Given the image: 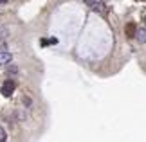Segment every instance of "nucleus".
<instances>
[{"instance_id": "f257e3e1", "label": "nucleus", "mask_w": 146, "mask_h": 142, "mask_svg": "<svg viewBox=\"0 0 146 142\" xmlns=\"http://www.w3.org/2000/svg\"><path fill=\"white\" fill-rule=\"evenodd\" d=\"M15 88H16V85L13 79H7V81H4V85L0 87V94L4 95V97H11L15 92Z\"/></svg>"}, {"instance_id": "f03ea898", "label": "nucleus", "mask_w": 146, "mask_h": 142, "mask_svg": "<svg viewBox=\"0 0 146 142\" xmlns=\"http://www.w3.org/2000/svg\"><path fill=\"white\" fill-rule=\"evenodd\" d=\"M11 59H13L11 52H7V50H0V67L9 65V63H11Z\"/></svg>"}, {"instance_id": "7ed1b4c3", "label": "nucleus", "mask_w": 146, "mask_h": 142, "mask_svg": "<svg viewBox=\"0 0 146 142\" xmlns=\"http://www.w3.org/2000/svg\"><path fill=\"white\" fill-rule=\"evenodd\" d=\"M135 31H137V27H135V24H133V22H130V24L125 27V32H126L128 38H133V36H135Z\"/></svg>"}, {"instance_id": "20e7f679", "label": "nucleus", "mask_w": 146, "mask_h": 142, "mask_svg": "<svg viewBox=\"0 0 146 142\" xmlns=\"http://www.w3.org/2000/svg\"><path fill=\"white\" fill-rule=\"evenodd\" d=\"M135 38H137L141 43H146V29H137V31H135Z\"/></svg>"}, {"instance_id": "39448f33", "label": "nucleus", "mask_w": 146, "mask_h": 142, "mask_svg": "<svg viewBox=\"0 0 146 142\" xmlns=\"http://www.w3.org/2000/svg\"><path fill=\"white\" fill-rule=\"evenodd\" d=\"M90 9H92V11H96V13H103V11H105V4H103V0H101V2H98V4H94Z\"/></svg>"}, {"instance_id": "423d86ee", "label": "nucleus", "mask_w": 146, "mask_h": 142, "mask_svg": "<svg viewBox=\"0 0 146 142\" xmlns=\"http://www.w3.org/2000/svg\"><path fill=\"white\" fill-rule=\"evenodd\" d=\"M4 140H7V133H5V129L0 126V142H4Z\"/></svg>"}, {"instance_id": "0eeeda50", "label": "nucleus", "mask_w": 146, "mask_h": 142, "mask_svg": "<svg viewBox=\"0 0 146 142\" xmlns=\"http://www.w3.org/2000/svg\"><path fill=\"white\" fill-rule=\"evenodd\" d=\"M98 2H101V0H85V4L88 5V7H92L94 4H98Z\"/></svg>"}]
</instances>
